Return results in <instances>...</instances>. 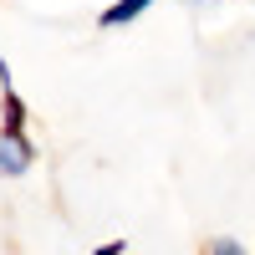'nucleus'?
Wrapping results in <instances>:
<instances>
[{
  "label": "nucleus",
  "instance_id": "nucleus-5",
  "mask_svg": "<svg viewBox=\"0 0 255 255\" xmlns=\"http://www.w3.org/2000/svg\"><path fill=\"white\" fill-rule=\"evenodd\" d=\"M189 5H209V0H189Z\"/></svg>",
  "mask_w": 255,
  "mask_h": 255
},
{
  "label": "nucleus",
  "instance_id": "nucleus-3",
  "mask_svg": "<svg viewBox=\"0 0 255 255\" xmlns=\"http://www.w3.org/2000/svg\"><path fill=\"white\" fill-rule=\"evenodd\" d=\"M204 255H245V245H240L235 235H215V240L204 245Z\"/></svg>",
  "mask_w": 255,
  "mask_h": 255
},
{
  "label": "nucleus",
  "instance_id": "nucleus-1",
  "mask_svg": "<svg viewBox=\"0 0 255 255\" xmlns=\"http://www.w3.org/2000/svg\"><path fill=\"white\" fill-rule=\"evenodd\" d=\"M36 163V143L26 128H0V179H20Z\"/></svg>",
  "mask_w": 255,
  "mask_h": 255
},
{
  "label": "nucleus",
  "instance_id": "nucleus-2",
  "mask_svg": "<svg viewBox=\"0 0 255 255\" xmlns=\"http://www.w3.org/2000/svg\"><path fill=\"white\" fill-rule=\"evenodd\" d=\"M148 5H153V0H113V5H108V10L97 15V26H102V31H118V26H133V20H138V15H143Z\"/></svg>",
  "mask_w": 255,
  "mask_h": 255
},
{
  "label": "nucleus",
  "instance_id": "nucleus-4",
  "mask_svg": "<svg viewBox=\"0 0 255 255\" xmlns=\"http://www.w3.org/2000/svg\"><path fill=\"white\" fill-rule=\"evenodd\" d=\"M123 250H128V245H123V240H108V245H97V250H92V255H123Z\"/></svg>",
  "mask_w": 255,
  "mask_h": 255
}]
</instances>
